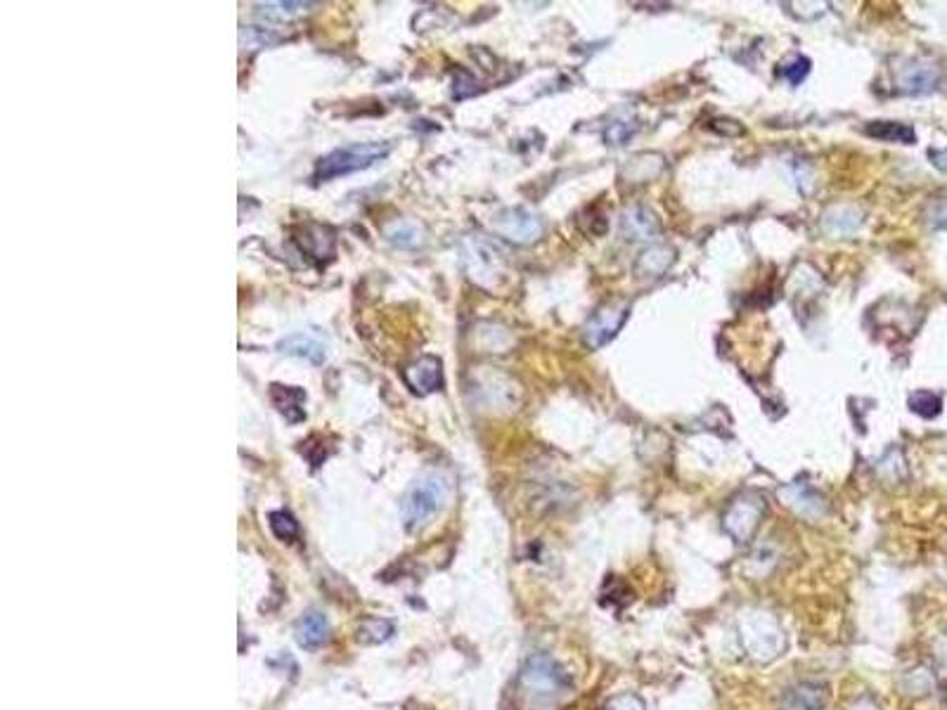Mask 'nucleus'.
Wrapping results in <instances>:
<instances>
[{
	"label": "nucleus",
	"instance_id": "1",
	"mask_svg": "<svg viewBox=\"0 0 947 710\" xmlns=\"http://www.w3.org/2000/svg\"><path fill=\"white\" fill-rule=\"evenodd\" d=\"M462 263L471 282L484 289H496L507 275L505 251L481 235L467 237L462 241Z\"/></svg>",
	"mask_w": 947,
	"mask_h": 710
},
{
	"label": "nucleus",
	"instance_id": "2",
	"mask_svg": "<svg viewBox=\"0 0 947 710\" xmlns=\"http://www.w3.org/2000/svg\"><path fill=\"white\" fill-rule=\"evenodd\" d=\"M388 152H391L388 142H356V145L339 147L320 159L315 166V180L323 183V180H332V178L365 171L377 161H382Z\"/></svg>",
	"mask_w": 947,
	"mask_h": 710
},
{
	"label": "nucleus",
	"instance_id": "3",
	"mask_svg": "<svg viewBox=\"0 0 947 710\" xmlns=\"http://www.w3.org/2000/svg\"><path fill=\"white\" fill-rule=\"evenodd\" d=\"M448 493H451V486H448V481H445L441 474L422 476L420 481L410 488V493H407L405 497V505H403V516H405L407 526H424L433 514H439L441 509H443L445 500H448Z\"/></svg>",
	"mask_w": 947,
	"mask_h": 710
},
{
	"label": "nucleus",
	"instance_id": "4",
	"mask_svg": "<svg viewBox=\"0 0 947 710\" xmlns=\"http://www.w3.org/2000/svg\"><path fill=\"white\" fill-rule=\"evenodd\" d=\"M742 642L758 660H772L784 647L782 630L765 614H751L742 621Z\"/></svg>",
	"mask_w": 947,
	"mask_h": 710
},
{
	"label": "nucleus",
	"instance_id": "5",
	"mask_svg": "<svg viewBox=\"0 0 947 710\" xmlns=\"http://www.w3.org/2000/svg\"><path fill=\"white\" fill-rule=\"evenodd\" d=\"M630 315V304L625 301H611L592 313V317L583 327V341L587 349H602L624 330L625 320Z\"/></svg>",
	"mask_w": 947,
	"mask_h": 710
},
{
	"label": "nucleus",
	"instance_id": "6",
	"mask_svg": "<svg viewBox=\"0 0 947 710\" xmlns=\"http://www.w3.org/2000/svg\"><path fill=\"white\" fill-rule=\"evenodd\" d=\"M765 512V500L756 493L739 495L737 500L727 507L723 516V528L734 542H749L751 535L756 532L758 521Z\"/></svg>",
	"mask_w": 947,
	"mask_h": 710
},
{
	"label": "nucleus",
	"instance_id": "7",
	"mask_svg": "<svg viewBox=\"0 0 947 710\" xmlns=\"http://www.w3.org/2000/svg\"><path fill=\"white\" fill-rule=\"evenodd\" d=\"M490 223H493V230L497 235L514 241V244H531V241L541 240L542 230H545L541 216L535 211L524 209V206L503 209Z\"/></svg>",
	"mask_w": 947,
	"mask_h": 710
},
{
	"label": "nucleus",
	"instance_id": "8",
	"mask_svg": "<svg viewBox=\"0 0 947 710\" xmlns=\"http://www.w3.org/2000/svg\"><path fill=\"white\" fill-rule=\"evenodd\" d=\"M522 685L538 696H552L566 687V675L550 656L535 653L524 666Z\"/></svg>",
	"mask_w": 947,
	"mask_h": 710
},
{
	"label": "nucleus",
	"instance_id": "9",
	"mask_svg": "<svg viewBox=\"0 0 947 710\" xmlns=\"http://www.w3.org/2000/svg\"><path fill=\"white\" fill-rule=\"evenodd\" d=\"M941 83V71L931 62H909L897 71V86L907 96H928Z\"/></svg>",
	"mask_w": 947,
	"mask_h": 710
},
{
	"label": "nucleus",
	"instance_id": "10",
	"mask_svg": "<svg viewBox=\"0 0 947 710\" xmlns=\"http://www.w3.org/2000/svg\"><path fill=\"white\" fill-rule=\"evenodd\" d=\"M661 232V221L647 206H630L621 214V235L628 241L654 240Z\"/></svg>",
	"mask_w": 947,
	"mask_h": 710
},
{
	"label": "nucleus",
	"instance_id": "11",
	"mask_svg": "<svg viewBox=\"0 0 947 710\" xmlns=\"http://www.w3.org/2000/svg\"><path fill=\"white\" fill-rule=\"evenodd\" d=\"M405 381L414 394H433V391H439L443 387V365H441L439 358L424 355V358H420V360L413 362L405 369Z\"/></svg>",
	"mask_w": 947,
	"mask_h": 710
},
{
	"label": "nucleus",
	"instance_id": "12",
	"mask_svg": "<svg viewBox=\"0 0 947 710\" xmlns=\"http://www.w3.org/2000/svg\"><path fill=\"white\" fill-rule=\"evenodd\" d=\"M675 259H678V254H675L673 247H668V244H651V247H647L642 254L637 256L635 278L642 279V282L661 279L663 275L673 268Z\"/></svg>",
	"mask_w": 947,
	"mask_h": 710
},
{
	"label": "nucleus",
	"instance_id": "13",
	"mask_svg": "<svg viewBox=\"0 0 947 710\" xmlns=\"http://www.w3.org/2000/svg\"><path fill=\"white\" fill-rule=\"evenodd\" d=\"M278 350L285 355H292V358H304V360L313 362V365H323L324 358H327V346L323 343V339H318L311 332H294V334L285 336L278 343Z\"/></svg>",
	"mask_w": 947,
	"mask_h": 710
},
{
	"label": "nucleus",
	"instance_id": "14",
	"mask_svg": "<svg viewBox=\"0 0 947 710\" xmlns=\"http://www.w3.org/2000/svg\"><path fill=\"white\" fill-rule=\"evenodd\" d=\"M862 211L855 206H832L822 216V230L832 237H851L862 228Z\"/></svg>",
	"mask_w": 947,
	"mask_h": 710
},
{
	"label": "nucleus",
	"instance_id": "15",
	"mask_svg": "<svg viewBox=\"0 0 947 710\" xmlns=\"http://www.w3.org/2000/svg\"><path fill=\"white\" fill-rule=\"evenodd\" d=\"M779 497L787 502L788 507L803 514L806 519H817L824 512V502H822L820 495L815 493L813 488L803 486V483H794V486L779 490Z\"/></svg>",
	"mask_w": 947,
	"mask_h": 710
},
{
	"label": "nucleus",
	"instance_id": "16",
	"mask_svg": "<svg viewBox=\"0 0 947 710\" xmlns=\"http://www.w3.org/2000/svg\"><path fill=\"white\" fill-rule=\"evenodd\" d=\"M296 642H299L304 649H318L323 647L327 637H330V623L318 611H311L305 614L299 623H296Z\"/></svg>",
	"mask_w": 947,
	"mask_h": 710
},
{
	"label": "nucleus",
	"instance_id": "17",
	"mask_svg": "<svg viewBox=\"0 0 947 710\" xmlns=\"http://www.w3.org/2000/svg\"><path fill=\"white\" fill-rule=\"evenodd\" d=\"M270 398H273L275 407L280 410L282 414H285L287 422H292V424H296V422H301V419L305 417L304 413V403H305V394L301 391V388L296 387H280V384H273V388H270Z\"/></svg>",
	"mask_w": 947,
	"mask_h": 710
},
{
	"label": "nucleus",
	"instance_id": "18",
	"mask_svg": "<svg viewBox=\"0 0 947 710\" xmlns=\"http://www.w3.org/2000/svg\"><path fill=\"white\" fill-rule=\"evenodd\" d=\"M822 705H824V691L813 682L791 687L782 696L784 710H822Z\"/></svg>",
	"mask_w": 947,
	"mask_h": 710
},
{
	"label": "nucleus",
	"instance_id": "19",
	"mask_svg": "<svg viewBox=\"0 0 947 710\" xmlns=\"http://www.w3.org/2000/svg\"><path fill=\"white\" fill-rule=\"evenodd\" d=\"M862 133L874 140H884V142H900V145H915L916 133L915 128L907 123H897V121H870Z\"/></svg>",
	"mask_w": 947,
	"mask_h": 710
},
{
	"label": "nucleus",
	"instance_id": "20",
	"mask_svg": "<svg viewBox=\"0 0 947 710\" xmlns=\"http://www.w3.org/2000/svg\"><path fill=\"white\" fill-rule=\"evenodd\" d=\"M387 237L394 247L414 249L422 244V228L413 221H394L387 225Z\"/></svg>",
	"mask_w": 947,
	"mask_h": 710
},
{
	"label": "nucleus",
	"instance_id": "21",
	"mask_svg": "<svg viewBox=\"0 0 947 710\" xmlns=\"http://www.w3.org/2000/svg\"><path fill=\"white\" fill-rule=\"evenodd\" d=\"M628 178L635 180V183H647V180H654L659 173L663 171V159L659 154H640L628 164Z\"/></svg>",
	"mask_w": 947,
	"mask_h": 710
},
{
	"label": "nucleus",
	"instance_id": "22",
	"mask_svg": "<svg viewBox=\"0 0 947 710\" xmlns=\"http://www.w3.org/2000/svg\"><path fill=\"white\" fill-rule=\"evenodd\" d=\"M318 3H282V0H278V3H261L259 5V13L266 17V20H292V17H296V14H304L308 13L311 7H315Z\"/></svg>",
	"mask_w": 947,
	"mask_h": 710
},
{
	"label": "nucleus",
	"instance_id": "23",
	"mask_svg": "<svg viewBox=\"0 0 947 710\" xmlns=\"http://www.w3.org/2000/svg\"><path fill=\"white\" fill-rule=\"evenodd\" d=\"M394 634V623L387 618H365L358 625V640L363 644H382Z\"/></svg>",
	"mask_w": 947,
	"mask_h": 710
},
{
	"label": "nucleus",
	"instance_id": "24",
	"mask_svg": "<svg viewBox=\"0 0 947 710\" xmlns=\"http://www.w3.org/2000/svg\"><path fill=\"white\" fill-rule=\"evenodd\" d=\"M909 410L924 419H933L941 414L942 410V400L941 396L933 394V391H915V394L907 398Z\"/></svg>",
	"mask_w": 947,
	"mask_h": 710
},
{
	"label": "nucleus",
	"instance_id": "25",
	"mask_svg": "<svg viewBox=\"0 0 947 710\" xmlns=\"http://www.w3.org/2000/svg\"><path fill=\"white\" fill-rule=\"evenodd\" d=\"M268 526H270L275 538L285 540V542H289V540H294L299 535V523H296V519H294L289 512H273L268 516Z\"/></svg>",
	"mask_w": 947,
	"mask_h": 710
},
{
	"label": "nucleus",
	"instance_id": "26",
	"mask_svg": "<svg viewBox=\"0 0 947 710\" xmlns=\"http://www.w3.org/2000/svg\"><path fill=\"white\" fill-rule=\"evenodd\" d=\"M810 67H813V62L798 55V58H794L788 64H784L782 69H779V74H782L791 86H801L807 78V74H810Z\"/></svg>",
	"mask_w": 947,
	"mask_h": 710
},
{
	"label": "nucleus",
	"instance_id": "27",
	"mask_svg": "<svg viewBox=\"0 0 947 710\" xmlns=\"http://www.w3.org/2000/svg\"><path fill=\"white\" fill-rule=\"evenodd\" d=\"M633 135H635V126H630L625 121H616V123H611L605 131V142L611 147H621L625 145Z\"/></svg>",
	"mask_w": 947,
	"mask_h": 710
},
{
	"label": "nucleus",
	"instance_id": "28",
	"mask_svg": "<svg viewBox=\"0 0 947 710\" xmlns=\"http://www.w3.org/2000/svg\"><path fill=\"white\" fill-rule=\"evenodd\" d=\"M924 216L933 230H947V199H935L928 204Z\"/></svg>",
	"mask_w": 947,
	"mask_h": 710
},
{
	"label": "nucleus",
	"instance_id": "29",
	"mask_svg": "<svg viewBox=\"0 0 947 710\" xmlns=\"http://www.w3.org/2000/svg\"><path fill=\"white\" fill-rule=\"evenodd\" d=\"M606 710H644V704L635 694H621V696L611 698Z\"/></svg>",
	"mask_w": 947,
	"mask_h": 710
},
{
	"label": "nucleus",
	"instance_id": "30",
	"mask_svg": "<svg viewBox=\"0 0 947 710\" xmlns=\"http://www.w3.org/2000/svg\"><path fill=\"white\" fill-rule=\"evenodd\" d=\"M708 126H711V131H715V133H720V135H727V138H734V135L744 133V128L739 126L737 121H732V119H713Z\"/></svg>",
	"mask_w": 947,
	"mask_h": 710
},
{
	"label": "nucleus",
	"instance_id": "31",
	"mask_svg": "<svg viewBox=\"0 0 947 710\" xmlns=\"http://www.w3.org/2000/svg\"><path fill=\"white\" fill-rule=\"evenodd\" d=\"M928 159L938 171L947 173V147L945 150H928Z\"/></svg>",
	"mask_w": 947,
	"mask_h": 710
},
{
	"label": "nucleus",
	"instance_id": "32",
	"mask_svg": "<svg viewBox=\"0 0 947 710\" xmlns=\"http://www.w3.org/2000/svg\"><path fill=\"white\" fill-rule=\"evenodd\" d=\"M855 710H877V708H874V705H871L870 701H865V704H860Z\"/></svg>",
	"mask_w": 947,
	"mask_h": 710
}]
</instances>
